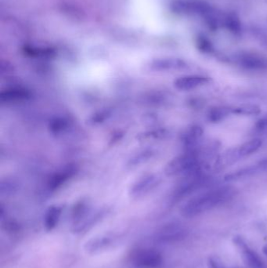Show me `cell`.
<instances>
[{
	"label": "cell",
	"instance_id": "1",
	"mask_svg": "<svg viewBox=\"0 0 267 268\" xmlns=\"http://www.w3.org/2000/svg\"><path fill=\"white\" fill-rule=\"evenodd\" d=\"M235 195V188L229 185L211 188L189 199L180 213L186 218H193L230 202Z\"/></svg>",
	"mask_w": 267,
	"mask_h": 268
},
{
	"label": "cell",
	"instance_id": "2",
	"mask_svg": "<svg viewBox=\"0 0 267 268\" xmlns=\"http://www.w3.org/2000/svg\"><path fill=\"white\" fill-rule=\"evenodd\" d=\"M204 159L201 147L194 151H185L183 154L173 158L165 168L167 177L189 175L203 170Z\"/></svg>",
	"mask_w": 267,
	"mask_h": 268
},
{
	"label": "cell",
	"instance_id": "3",
	"mask_svg": "<svg viewBox=\"0 0 267 268\" xmlns=\"http://www.w3.org/2000/svg\"><path fill=\"white\" fill-rule=\"evenodd\" d=\"M204 172L201 170L184 176L173 191V202H180L207 185L209 182V177Z\"/></svg>",
	"mask_w": 267,
	"mask_h": 268
},
{
	"label": "cell",
	"instance_id": "4",
	"mask_svg": "<svg viewBox=\"0 0 267 268\" xmlns=\"http://www.w3.org/2000/svg\"><path fill=\"white\" fill-rule=\"evenodd\" d=\"M262 145V140L255 138L244 142L238 147L228 149L219 159H217L216 167L223 168L228 166H231L240 159L255 154V152L261 149Z\"/></svg>",
	"mask_w": 267,
	"mask_h": 268
},
{
	"label": "cell",
	"instance_id": "5",
	"mask_svg": "<svg viewBox=\"0 0 267 268\" xmlns=\"http://www.w3.org/2000/svg\"><path fill=\"white\" fill-rule=\"evenodd\" d=\"M171 8L178 15L199 16L203 20L216 11L204 0H176L172 4Z\"/></svg>",
	"mask_w": 267,
	"mask_h": 268
},
{
	"label": "cell",
	"instance_id": "6",
	"mask_svg": "<svg viewBox=\"0 0 267 268\" xmlns=\"http://www.w3.org/2000/svg\"><path fill=\"white\" fill-rule=\"evenodd\" d=\"M239 68L250 72H267V57L251 51H240L231 57Z\"/></svg>",
	"mask_w": 267,
	"mask_h": 268
},
{
	"label": "cell",
	"instance_id": "7",
	"mask_svg": "<svg viewBox=\"0 0 267 268\" xmlns=\"http://www.w3.org/2000/svg\"><path fill=\"white\" fill-rule=\"evenodd\" d=\"M265 174H267V158L226 174L224 181L228 183L237 182Z\"/></svg>",
	"mask_w": 267,
	"mask_h": 268
},
{
	"label": "cell",
	"instance_id": "8",
	"mask_svg": "<svg viewBox=\"0 0 267 268\" xmlns=\"http://www.w3.org/2000/svg\"><path fill=\"white\" fill-rule=\"evenodd\" d=\"M162 179L156 174H148L138 179L129 189V195L134 199H140L152 192L159 186Z\"/></svg>",
	"mask_w": 267,
	"mask_h": 268
},
{
	"label": "cell",
	"instance_id": "9",
	"mask_svg": "<svg viewBox=\"0 0 267 268\" xmlns=\"http://www.w3.org/2000/svg\"><path fill=\"white\" fill-rule=\"evenodd\" d=\"M134 264L138 268H159L162 263L160 252L152 248L140 249L132 257Z\"/></svg>",
	"mask_w": 267,
	"mask_h": 268
},
{
	"label": "cell",
	"instance_id": "10",
	"mask_svg": "<svg viewBox=\"0 0 267 268\" xmlns=\"http://www.w3.org/2000/svg\"><path fill=\"white\" fill-rule=\"evenodd\" d=\"M204 135L202 126L198 124L190 125L183 132L180 142L185 151H194L199 149Z\"/></svg>",
	"mask_w": 267,
	"mask_h": 268
},
{
	"label": "cell",
	"instance_id": "11",
	"mask_svg": "<svg viewBox=\"0 0 267 268\" xmlns=\"http://www.w3.org/2000/svg\"><path fill=\"white\" fill-rule=\"evenodd\" d=\"M210 82V78L205 75H187L177 78L173 84L174 87L180 91H189L205 86Z\"/></svg>",
	"mask_w": 267,
	"mask_h": 268
},
{
	"label": "cell",
	"instance_id": "12",
	"mask_svg": "<svg viewBox=\"0 0 267 268\" xmlns=\"http://www.w3.org/2000/svg\"><path fill=\"white\" fill-rule=\"evenodd\" d=\"M77 173L76 167L73 165H68L61 170H57L49 179L47 188L50 191H55L59 189L64 184H66Z\"/></svg>",
	"mask_w": 267,
	"mask_h": 268
},
{
	"label": "cell",
	"instance_id": "13",
	"mask_svg": "<svg viewBox=\"0 0 267 268\" xmlns=\"http://www.w3.org/2000/svg\"><path fill=\"white\" fill-rule=\"evenodd\" d=\"M188 64L180 58H162L152 61L150 65L151 69L155 72H169L180 71L188 68Z\"/></svg>",
	"mask_w": 267,
	"mask_h": 268
},
{
	"label": "cell",
	"instance_id": "14",
	"mask_svg": "<svg viewBox=\"0 0 267 268\" xmlns=\"http://www.w3.org/2000/svg\"><path fill=\"white\" fill-rule=\"evenodd\" d=\"M32 97L29 89L22 86H12L1 92L0 100L3 103H16L25 101Z\"/></svg>",
	"mask_w": 267,
	"mask_h": 268
},
{
	"label": "cell",
	"instance_id": "15",
	"mask_svg": "<svg viewBox=\"0 0 267 268\" xmlns=\"http://www.w3.org/2000/svg\"><path fill=\"white\" fill-rule=\"evenodd\" d=\"M222 27L225 28L236 37H240L242 36V24L239 17L234 13L229 12L223 14Z\"/></svg>",
	"mask_w": 267,
	"mask_h": 268
},
{
	"label": "cell",
	"instance_id": "16",
	"mask_svg": "<svg viewBox=\"0 0 267 268\" xmlns=\"http://www.w3.org/2000/svg\"><path fill=\"white\" fill-rule=\"evenodd\" d=\"M236 243L240 246L244 261L250 268H264L263 263L258 254L247 246L241 238H236Z\"/></svg>",
	"mask_w": 267,
	"mask_h": 268
},
{
	"label": "cell",
	"instance_id": "17",
	"mask_svg": "<svg viewBox=\"0 0 267 268\" xmlns=\"http://www.w3.org/2000/svg\"><path fill=\"white\" fill-rule=\"evenodd\" d=\"M72 127V120L66 116H57L52 118L49 124V129L55 136H61L67 133Z\"/></svg>",
	"mask_w": 267,
	"mask_h": 268
},
{
	"label": "cell",
	"instance_id": "18",
	"mask_svg": "<svg viewBox=\"0 0 267 268\" xmlns=\"http://www.w3.org/2000/svg\"><path fill=\"white\" fill-rule=\"evenodd\" d=\"M187 235V231L183 227L177 224L167 226L161 231L159 238L162 241L171 242V241H178L183 239Z\"/></svg>",
	"mask_w": 267,
	"mask_h": 268
},
{
	"label": "cell",
	"instance_id": "19",
	"mask_svg": "<svg viewBox=\"0 0 267 268\" xmlns=\"http://www.w3.org/2000/svg\"><path fill=\"white\" fill-rule=\"evenodd\" d=\"M232 114L230 106H216L208 110L207 120L211 123H219Z\"/></svg>",
	"mask_w": 267,
	"mask_h": 268
},
{
	"label": "cell",
	"instance_id": "20",
	"mask_svg": "<svg viewBox=\"0 0 267 268\" xmlns=\"http://www.w3.org/2000/svg\"><path fill=\"white\" fill-rule=\"evenodd\" d=\"M62 213V208L59 206H52L47 209L44 216L45 227L47 231H51L59 222Z\"/></svg>",
	"mask_w": 267,
	"mask_h": 268
},
{
	"label": "cell",
	"instance_id": "21",
	"mask_svg": "<svg viewBox=\"0 0 267 268\" xmlns=\"http://www.w3.org/2000/svg\"><path fill=\"white\" fill-rule=\"evenodd\" d=\"M155 152L153 149H148L141 151L137 154L134 155L131 159L128 160V167L129 168H137L141 167L142 165L149 162L152 158L155 156Z\"/></svg>",
	"mask_w": 267,
	"mask_h": 268
},
{
	"label": "cell",
	"instance_id": "22",
	"mask_svg": "<svg viewBox=\"0 0 267 268\" xmlns=\"http://www.w3.org/2000/svg\"><path fill=\"white\" fill-rule=\"evenodd\" d=\"M232 114L243 115V116H253L261 113V109L255 104H242V105L231 107Z\"/></svg>",
	"mask_w": 267,
	"mask_h": 268
},
{
	"label": "cell",
	"instance_id": "23",
	"mask_svg": "<svg viewBox=\"0 0 267 268\" xmlns=\"http://www.w3.org/2000/svg\"><path fill=\"white\" fill-rule=\"evenodd\" d=\"M195 45L200 52L205 54H212L215 52L213 43L205 35L199 34L195 38Z\"/></svg>",
	"mask_w": 267,
	"mask_h": 268
},
{
	"label": "cell",
	"instance_id": "24",
	"mask_svg": "<svg viewBox=\"0 0 267 268\" xmlns=\"http://www.w3.org/2000/svg\"><path fill=\"white\" fill-rule=\"evenodd\" d=\"M111 114H112L111 109L106 108V109L100 110V111H96V113H94L89 118V122L91 124H93V125L103 123V122H105L106 120L108 119L111 116Z\"/></svg>",
	"mask_w": 267,
	"mask_h": 268
},
{
	"label": "cell",
	"instance_id": "25",
	"mask_svg": "<svg viewBox=\"0 0 267 268\" xmlns=\"http://www.w3.org/2000/svg\"><path fill=\"white\" fill-rule=\"evenodd\" d=\"M251 33L262 47L267 48V32L265 29L257 25H252L251 27Z\"/></svg>",
	"mask_w": 267,
	"mask_h": 268
},
{
	"label": "cell",
	"instance_id": "26",
	"mask_svg": "<svg viewBox=\"0 0 267 268\" xmlns=\"http://www.w3.org/2000/svg\"><path fill=\"white\" fill-rule=\"evenodd\" d=\"M168 132L165 129H158L155 130L148 131V132H144L141 134L139 137L140 140H148V139H162L165 137L167 136Z\"/></svg>",
	"mask_w": 267,
	"mask_h": 268
},
{
	"label": "cell",
	"instance_id": "27",
	"mask_svg": "<svg viewBox=\"0 0 267 268\" xmlns=\"http://www.w3.org/2000/svg\"><path fill=\"white\" fill-rule=\"evenodd\" d=\"M16 184L14 181H3L1 184V192L6 195L12 194L14 191H16Z\"/></svg>",
	"mask_w": 267,
	"mask_h": 268
},
{
	"label": "cell",
	"instance_id": "28",
	"mask_svg": "<svg viewBox=\"0 0 267 268\" xmlns=\"http://www.w3.org/2000/svg\"><path fill=\"white\" fill-rule=\"evenodd\" d=\"M255 129L261 133H267V114L257 121Z\"/></svg>",
	"mask_w": 267,
	"mask_h": 268
},
{
	"label": "cell",
	"instance_id": "29",
	"mask_svg": "<svg viewBox=\"0 0 267 268\" xmlns=\"http://www.w3.org/2000/svg\"><path fill=\"white\" fill-rule=\"evenodd\" d=\"M210 263L211 265H212V268H228L224 267L223 265L221 264V263H218L217 261L216 260H211Z\"/></svg>",
	"mask_w": 267,
	"mask_h": 268
},
{
	"label": "cell",
	"instance_id": "30",
	"mask_svg": "<svg viewBox=\"0 0 267 268\" xmlns=\"http://www.w3.org/2000/svg\"><path fill=\"white\" fill-rule=\"evenodd\" d=\"M264 252L267 255V246H265V248H264Z\"/></svg>",
	"mask_w": 267,
	"mask_h": 268
}]
</instances>
